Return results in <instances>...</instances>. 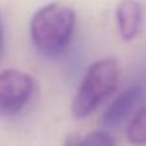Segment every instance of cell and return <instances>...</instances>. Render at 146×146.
Listing matches in <instances>:
<instances>
[{
	"instance_id": "8992f818",
	"label": "cell",
	"mask_w": 146,
	"mask_h": 146,
	"mask_svg": "<svg viewBox=\"0 0 146 146\" xmlns=\"http://www.w3.org/2000/svg\"><path fill=\"white\" fill-rule=\"evenodd\" d=\"M127 138L135 146H146V105L133 116L127 128Z\"/></svg>"
},
{
	"instance_id": "6da1fadb",
	"label": "cell",
	"mask_w": 146,
	"mask_h": 146,
	"mask_svg": "<svg viewBox=\"0 0 146 146\" xmlns=\"http://www.w3.org/2000/svg\"><path fill=\"white\" fill-rule=\"evenodd\" d=\"M76 16L71 8L58 3L41 7L30 22L34 47L48 58H57L66 52L74 34Z\"/></svg>"
},
{
	"instance_id": "9c48e42d",
	"label": "cell",
	"mask_w": 146,
	"mask_h": 146,
	"mask_svg": "<svg viewBox=\"0 0 146 146\" xmlns=\"http://www.w3.org/2000/svg\"><path fill=\"white\" fill-rule=\"evenodd\" d=\"M3 50V21H1V16H0V54Z\"/></svg>"
},
{
	"instance_id": "52a82bcc",
	"label": "cell",
	"mask_w": 146,
	"mask_h": 146,
	"mask_svg": "<svg viewBox=\"0 0 146 146\" xmlns=\"http://www.w3.org/2000/svg\"><path fill=\"white\" fill-rule=\"evenodd\" d=\"M76 146H116V142L110 133L105 131H96L78 141Z\"/></svg>"
},
{
	"instance_id": "3957f363",
	"label": "cell",
	"mask_w": 146,
	"mask_h": 146,
	"mask_svg": "<svg viewBox=\"0 0 146 146\" xmlns=\"http://www.w3.org/2000/svg\"><path fill=\"white\" fill-rule=\"evenodd\" d=\"M34 80L29 74L17 69L0 72V114L16 115L30 101Z\"/></svg>"
},
{
	"instance_id": "ba28073f",
	"label": "cell",
	"mask_w": 146,
	"mask_h": 146,
	"mask_svg": "<svg viewBox=\"0 0 146 146\" xmlns=\"http://www.w3.org/2000/svg\"><path fill=\"white\" fill-rule=\"evenodd\" d=\"M78 141H79V138H76V137H69L64 142V145H62V146H76L78 145Z\"/></svg>"
},
{
	"instance_id": "5b68a950",
	"label": "cell",
	"mask_w": 146,
	"mask_h": 146,
	"mask_svg": "<svg viewBox=\"0 0 146 146\" xmlns=\"http://www.w3.org/2000/svg\"><path fill=\"white\" fill-rule=\"evenodd\" d=\"M116 23L121 39L131 41L142 27V8L137 0H121L116 7Z\"/></svg>"
},
{
	"instance_id": "7a4b0ae2",
	"label": "cell",
	"mask_w": 146,
	"mask_h": 146,
	"mask_svg": "<svg viewBox=\"0 0 146 146\" xmlns=\"http://www.w3.org/2000/svg\"><path fill=\"white\" fill-rule=\"evenodd\" d=\"M120 79L119 64L114 58H102L91 65L78 88L71 104L74 118L89 116L118 88Z\"/></svg>"
},
{
	"instance_id": "277c9868",
	"label": "cell",
	"mask_w": 146,
	"mask_h": 146,
	"mask_svg": "<svg viewBox=\"0 0 146 146\" xmlns=\"http://www.w3.org/2000/svg\"><path fill=\"white\" fill-rule=\"evenodd\" d=\"M142 94L143 89L140 84L129 86L127 89L120 92L105 110L102 115V123L109 128L119 127L138 105Z\"/></svg>"
}]
</instances>
